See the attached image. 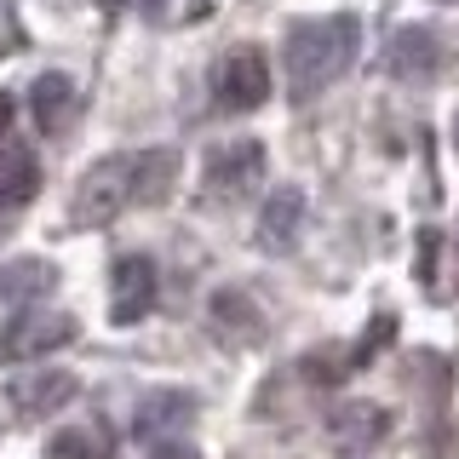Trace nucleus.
<instances>
[{
	"label": "nucleus",
	"instance_id": "nucleus-21",
	"mask_svg": "<svg viewBox=\"0 0 459 459\" xmlns=\"http://www.w3.org/2000/svg\"><path fill=\"white\" fill-rule=\"evenodd\" d=\"M12 115H18V98H12V92H0V138H6V126H12Z\"/></svg>",
	"mask_w": 459,
	"mask_h": 459
},
{
	"label": "nucleus",
	"instance_id": "nucleus-13",
	"mask_svg": "<svg viewBox=\"0 0 459 459\" xmlns=\"http://www.w3.org/2000/svg\"><path fill=\"white\" fill-rule=\"evenodd\" d=\"M190 420H195V396L190 391H150V396H138V408H133V437L138 442H161L172 430H184Z\"/></svg>",
	"mask_w": 459,
	"mask_h": 459
},
{
	"label": "nucleus",
	"instance_id": "nucleus-4",
	"mask_svg": "<svg viewBox=\"0 0 459 459\" xmlns=\"http://www.w3.org/2000/svg\"><path fill=\"white\" fill-rule=\"evenodd\" d=\"M264 143L258 138H230L219 150L207 155V167H201V184H207V201H219V207H236V201L258 195V184H264Z\"/></svg>",
	"mask_w": 459,
	"mask_h": 459
},
{
	"label": "nucleus",
	"instance_id": "nucleus-20",
	"mask_svg": "<svg viewBox=\"0 0 459 459\" xmlns=\"http://www.w3.org/2000/svg\"><path fill=\"white\" fill-rule=\"evenodd\" d=\"M150 459H201V454L190 448V442H161V448H155Z\"/></svg>",
	"mask_w": 459,
	"mask_h": 459
},
{
	"label": "nucleus",
	"instance_id": "nucleus-6",
	"mask_svg": "<svg viewBox=\"0 0 459 459\" xmlns=\"http://www.w3.org/2000/svg\"><path fill=\"white\" fill-rule=\"evenodd\" d=\"M270 98V64L258 47H236L219 57V69H212V104L224 115H253L258 104Z\"/></svg>",
	"mask_w": 459,
	"mask_h": 459
},
{
	"label": "nucleus",
	"instance_id": "nucleus-2",
	"mask_svg": "<svg viewBox=\"0 0 459 459\" xmlns=\"http://www.w3.org/2000/svg\"><path fill=\"white\" fill-rule=\"evenodd\" d=\"M126 207H138V150L104 155V161L86 167L75 184V201H69V219H75V230H104Z\"/></svg>",
	"mask_w": 459,
	"mask_h": 459
},
{
	"label": "nucleus",
	"instance_id": "nucleus-15",
	"mask_svg": "<svg viewBox=\"0 0 459 459\" xmlns=\"http://www.w3.org/2000/svg\"><path fill=\"white\" fill-rule=\"evenodd\" d=\"M115 430L98 420H81V425H64V430H52V442H47V459H115Z\"/></svg>",
	"mask_w": 459,
	"mask_h": 459
},
{
	"label": "nucleus",
	"instance_id": "nucleus-9",
	"mask_svg": "<svg viewBox=\"0 0 459 459\" xmlns=\"http://www.w3.org/2000/svg\"><path fill=\"white\" fill-rule=\"evenodd\" d=\"M29 115H35V126L47 138L69 133V126H75V115H81V86H75V75H64V69H40L35 86H29Z\"/></svg>",
	"mask_w": 459,
	"mask_h": 459
},
{
	"label": "nucleus",
	"instance_id": "nucleus-17",
	"mask_svg": "<svg viewBox=\"0 0 459 459\" xmlns=\"http://www.w3.org/2000/svg\"><path fill=\"white\" fill-rule=\"evenodd\" d=\"M138 6L143 12H150V18L155 23H201V18H207V12H212V0H138Z\"/></svg>",
	"mask_w": 459,
	"mask_h": 459
},
{
	"label": "nucleus",
	"instance_id": "nucleus-1",
	"mask_svg": "<svg viewBox=\"0 0 459 459\" xmlns=\"http://www.w3.org/2000/svg\"><path fill=\"white\" fill-rule=\"evenodd\" d=\"M356 47H362V23H356V12H327V18L293 23V35H287V47H281L287 98H293V104L322 98L327 86L356 64Z\"/></svg>",
	"mask_w": 459,
	"mask_h": 459
},
{
	"label": "nucleus",
	"instance_id": "nucleus-7",
	"mask_svg": "<svg viewBox=\"0 0 459 459\" xmlns=\"http://www.w3.org/2000/svg\"><path fill=\"white\" fill-rule=\"evenodd\" d=\"M155 293H161V276H155V258L150 253H126L115 258L109 270V322L115 327H133L155 310Z\"/></svg>",
	"mask_w": 459,
	"mask_h": 459
},
{
	"label": "nucleus",
	"instance_id": "nucleus-10",
	"mask_svg": "<svg viewBox=\"0 0 459 459\" xmlns=\"http://www.w3.org/2000/svg\"><path fill=\"white\" fill-rule=\"evenodd\" d=\"M385 69H391L396 81H430L442 69V40H437V29H425V23H408V29H396L391 35V47H385Z\"/></svg>",
	"mask_w": 459,
	"mask_h": 459
},
{
	"label": "nucleus",
	"instance_id": "nucleus-19",
	"mask_svg": "<svg viewBox=\"0 0 459 459\" xmlns=\"http://www.w3.org/2000/svg\"><path fill=\"white\" fill-rule=\"evenodd\" d=\"M437 247H442V236H437V230H425V236H420V281L425 287L437 281Z\"/></svg>",
	"mask_w": 459,
	"mask_h": 459
},
{
	"label": "nucleus",
	"instance_id": "nucleus-12",
	"mask_svg": "<svg viewBox=\"0 0 459 459\" xmlns=\"http://www.w3.org/2000/svg\"><path fill=\"white\" fill-rule=\"evenodd\" d=\"M35 190H40V161H35V150L6 143V150H0V236H6V224L18 219L29 201H35Z\"/></svg>",
	"mask_w": 459,
	"mask_h": 459
},
{
	"label": "nucleus",
	"instance_id": "nucleus-11",
	"mask_svg": "<svg viewBox=\"0 0 459 459\" xmlns=\"http://www.w3.org/2000/svg\"><path fill=\"white\" fill-rule=\"evenodd\" d=\"M299 230H305V190L299 184H276V195L258 212V247L264 253H293Z\"/></svg>",
	"mask_w": 459,
	"mask_h": 459
},
{
	"label": "nucleus",
	"instance_id": "nucleus-8",
	"mask_svg": "<svg viewBox=\"0 0 459 459\" xmlns=\"http://www.w3.org/2000/svg\"><path fill=\"white\" fill-rule=\"evenodd\" d=\"M75 373L64 368H35V373H18V379H6V408L18 413V420H47V413L69 408L75 402Z\"/></svg>",
	"mask_w": 459,
	"mask_h": 459
},
{
	"label": "nucleus",
	"instance_id": "nucleus-22",
	"mask_svg": "<svg viewBox=\"0 0 459 459\" xmlns=\"http://www.w3.org/2000/svg\"><path fill=\"white\" fill-rule=\"evenodd\" d=\"M454 276H459V236H454Z\"/></svg>",
	"mask_w": 459,
	"mask_h": 459
},
{
	"label": "nucleus",
	"instance_id": "nucleus-18",
	"mask_svg": "<svg viewBox=\"0 0 459 459\" xmlns=\"http://www.w3.org/2000/svg\"><path fill=\"white\" fill-rule=\"evenodd\" d=\"M391 333H396V322H391V316H379V322H373V333H362V339L351 344V351H344V356H351V373L362 368V362H373V356L391 344Z\"/></svg>",
	"mask_w": 459,
	"mask_h": 459
},
{
	"label": "nucleus",
	"instance_id": "nucleus-24",
	"mask_svg": "<svg viewBox=\"0 0 459 459\" xmlns=\"http://www.w3.org/2000/svg\"><path fill=\"white\" fill-rule=\"evenodd\" d=\"M442 6H448V0H442Z\"/></svg>",
	"mask_w": 459,
	"mask_h": 459
},
{
	"label": "nucleus",
	"instance_id": "nucleus-14",
	"mask_svg": "<svg viewBox=\"0 0 459 459\" xmlns=\"http://www.w3.org/2000/svg\"><path fill=\"white\" fill-rule=\"evenodd\" d=\"M52 287H57V264H52V258H12V264H0V305L35 310Z\"/></svg>",
	"mask_w": 459,
	"mask_h": 459
},
{
	"label": "nucleus",
	"instance_id": "nucleus-23",
	"mask_svg": "<svg viewBox=\"0 0 459 459\" xmlns=\"http://www.w3.org/2000/svg\"><path fill=\"white\" fill-rule=\"evenodd\" d=\"M454 150H459V115H454Z\"/></svg>",
	"mask_w": 459,
	"mask_h": 459
},
{
	"label": "nucleus",
	"instance_id": "nucleus-5",
	"mask_svg": "<svg viewBox=\"0 0 459 459\" xmlns=\"http://www.w3.org/2000/svg\"><path fill=\"white\" fill-rule=\"evenodd\" d=\"M385 437H391V408H385V402H368V396L339 402L322 420V442H327V454H339V459H368Z\"/></svg>",
	"mask_w": 459,
	"mask_h": 459
},
{
	"label": "nucleus",
	"instance_id": "nucleus-16",
	"mask_svg": "<svg viewBox=\"0 0 459 459\" xmlns=\"http://www.w3.org/2000/svg\"><path fill=\"white\" fill-rule=\"evenodd\" d=\"M212 327H219V339H236V344H258L264 339V316L241 287H219L212 293Z\"/></svg>",
	"mask_w": 459,
	"mask_h": 459
},
{
	"label": "nucleus",
	"instance_id": "nucleus-3",
	"mask_svg": "<svg viewBox=\"0 0 459 459\" xmlns=\"http://www.w3.org/2000/svg\"><path fill=\"white\" fill-rule=\"evenodd\" d=\"M81 322L64 310H18L0 322V368H18V362H40V356L75 344Z\"/></svg>",
	"mask_w": 459,
	"mask_h": 459
}]
</instances>
